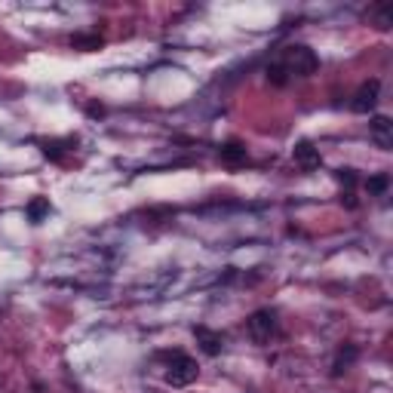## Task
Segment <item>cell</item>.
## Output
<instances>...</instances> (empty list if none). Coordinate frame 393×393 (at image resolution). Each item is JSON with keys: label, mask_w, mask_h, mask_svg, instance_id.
<instances>
[{"label": "cell", "mask_w": 393, "mask_h": 393, "mask_svg": "<svg viewBox=\"0 0 393 393\" xmlns=\"http://www.w3.org/2000/svg\"><path fill=\"white\" fill-rule=\"evenodd\" d=\"M102 44H105V40H102L99 34H74L71 37V46L80 52H93V50H99Z\"/></svg>", "instance_id": "13"}, {"label": "cell", "mask_w": 393, "mask_h": 393, "mask_svg": "<svg viewBox=\"0 0 393 393\" xmlns=\"http://www.w3.org/2000/svg\"><path fill=\"white\" fill-rule=\"evenodd\" d=\"M390 191V175L387 172H375V175L365 178V194L369 197H384Z\"/></svg>", "instance_id": "11"}, {"label": "cell", "mask_w": 393, "mask_h": 393, "mask_svg": "<svg viewBox=\"0 0 393 393\" xmlns=\"http://www.w3.org/2000/svg\"><path fill=\"white\" fill-rule=\"evenodd\" d=\"M292 160H295V166H298L301 172H314V169H320L323 157H320V148H314V142L301 139L292 148Z\"/></svg>", "instance_id": "5"}, {"label": "cell", "mask_w": 393, "mask_h": 393, "mask_svg": "<svg viewBox=\"0 0 393 393\" xmlns=\"http://www.w3.org/2000/svg\"><path fill=\"white\" fill-rule=\"evenodd\" d=\"M65 142H68V139H65ZM65 142H40V144H44V154L50 157V160H61V154L68 151V148H61Z\"/></svg>", "instance_id": "16"}, {"label": "cell", "mask_w": 393, "mask_h": 393, "mask_svg": "<svg viewBox=\"0 0 393 393\" xmlns=\"http://www.w3.org/2000/svg\"><path fill=\"white\" fill-rule=\"evenodd\" d=\"M356 360H360V347H356V344H341L335 354V363H332V378H341Z\"/></svg>", "instance_id": "8"}, {"label": "cell", "mask_w": 393, "mask_h": 393, "mask_svg": "<svg viewBox=\"0 0 393 393\" xmlns=\"http://www.w3.org/2000/svg\"><path fill=\"white\" fill-rule=\"evenodd\" d=\"M50 212H52V206H50V200H46V197H34L31 203L25 206V215H28L31 224H40L46 215H50Z\"/></svg>", "instance_id": "10"}, {"label": "cell", "mask_w": 393, "mask_h": 393, "mask_svg": "<svg viewBox=\"0 0 393 393\" xmlns=\"http://www.w3.org/2000/svg\"><path fill=\"white\" fill-rule=\"evenodd\" d=\"M218 157H222L224 166H243V163L249 160V151H246L243 142H227L218 148Z\"/></svg>", "instance_id": "9"}, {"label": "cell", "mask_w": 393, "mask_h": 393, "mask_svg": "<svg viewBox=\"0 0 393 393\" xmlns=\"http://www.w3.org/2000/svg\"><path fill=\"white\" fill-rule=\"evenodd\" d=\"M369 133H372V139H375L378 148H384V151L393 148V120H390V117L375 114L369 120Z\"/></svg>", "instance_id": "7"}, {"label": "cell", "mask_w": 393, "mask_h": 393, "mask_svg": "<svg viewBox=\"0 0 393 393\" xmlns=\"http://www.w3.org/2000/svg\"><path fill=\"white\" fill-rule=\"evenodd\" d=\"M378 95H381V80H365L360 84V89L354 93V99H350V111L354 114H372L378 105Z\"/></svg>", "instance_id": "4"}, {"label": "cell", "mask_w": 393, "mask_h": 393, "mask_svg": "<svg viewBox=\"0 0 393 393\" xmlns=\"http://www.w3.org/2000/svg\"><path fill=\"white\" fill-rule=\"evenodd\" d=\"M194 338H197L200 350H203L206 356H218L224 350V335L215 332V329H209V326H194Z\"/></svg>", "instance_id": "6"}, {"label": "cell", "mask_w": 393, "mask_h": 393, "mask_svg": "<svg viewBox=\"0 0 393 393\" xmlns=\"http://www.w3.org/2000/svg\"><path fill=\"white\" fill-rule=\"evenodd\" d=\"M335 178L344 184V194H354V188H356V182H360V175H356V169H350V166H341V169H335Z\"/></svg>", "instance_id": "15"}, {"label": "cell", "mask_w": 393, "mask_h": 393, "mask_svg": "<svg viewBox=\"0 0 393 393\" xmlns=\"http://www.w3.org/2000/svg\"><path fill=\"white\" fill-rule=\"evenodd\" d=\"M86 114H89V117H105V108H102V105H89Z\"/></svg>", "instance_id": "17"}, {"label": "cell", "mask_w": 393, "mask_h": 393, "mask_svg": "<svg viewBox=\"0 0 393 393\" xmlns=\"http://www.w3.org/2000/svg\"><path fill=\"white\" fill-rule=\"evenodd\" d=\"M265 77H267V84H271V86H280V89L286 86L289 80H292V77H289V71L282 68V61H274V65H267Z\"/></svg>", "instance_id": "14"}, {"label": "cell", "mask_w": 393, "mask_h": 393, "mask_svg": "<svg viewBox=\"0 0 393 393\" xmlns=\"http://www.w3.org/2000/svg\"><path fill=\"white\" fill-rule=\"evenodd\" d=\"M280 61H282V68L289 71V77H292V74H295V77H310V74L320 71V56H316V52L310 50V46H305V44L286 46Z\"/></svg>", "instance_id": "2"}, {"label": "cell", "mask_w": 393, "mask_h": 393, "mask_svg": "<svg viewBox=\"0 0 393 393\" xmlns=\"http://www.w3.org/2000/svg\"><path fill=\"white\" fill-rule=\"evenodd\" d=\"M246 332L255 344H267L274 335H277V310L271 307H261L246 320Z\"/></svg>", "instance_id": "3"}, {"label": "cell", "mask_w": 393, "mask_h": 393, "mask_svg": "<svg viewBox=\"0 0 393 393\" xmlns=\"http://www.w3.org/2000/svg\"><path fill=\"white\" fill-rule=\"evenodd\" d=\"M369 22H375L381 31H387L390 25H393V6H390V3L369 6Z\"/></svg>", "instance_id": "12"}, {"label": "cell", "mask_w": 393, "mask_h": 393, "mask_svg": "<svg viewBox=\"0 0 393 393\" xmlns=\"http://www.w3.org/2000/svg\"><path fill=\"white\" fill-rule=\"evenodd\" d=\"M160 360L169 363L166 372H163V378H166V384H172V387H188V384L197 381L200 365H197V360H191L188 354L172 350V354H160Z\"/></svg>", "instance_id": "1"}]
</instances>
